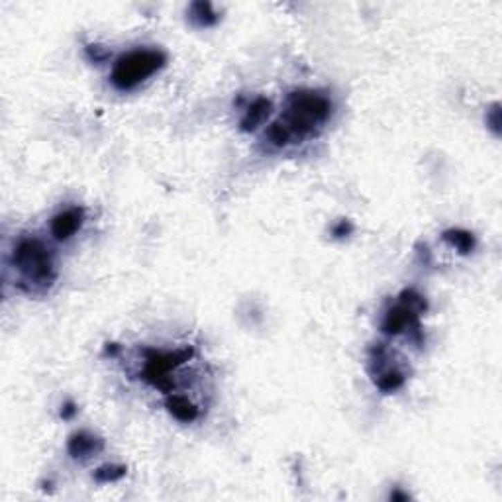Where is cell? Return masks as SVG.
Instances as JSON below:
<instances>
[{"label": "cell", "mask_w": 502, "mask_h": 502, "mask_svg": "<svg viewBox=\"0 0 502 502\" xmlns=\"http://www.w3.org/2000/svg\"><path fill=\"white\" fill-rule=\"evenodd\" d=\"M188 14H190V20L200 26V28H208V26H214L218 22V14L214 10L210 2H192L190 8H188Z\"/></svg>", "instance_id": "cell-11"}, {"label": "cell", "mask_w": 502, "mask_h": 502, "mask_svg": "<svg viewBox=\"0 0 502 502\" xmlns=\"http://www.w3.org/2000/svg\"><path fill=\"white\" fill-rule=\"evenodd\" d=\"M400 304H404V306H409L410 310H414V312H426L428 310V303H426V298L418 294V292L414 291V289H406V291L400 292Z\"/></svg>", "instance_id": "cell-15"}, {"label": "cell", "mask_w": 502, "mask_h": 502, "mask_svg": "<svg viewBox=\"0 0 502 502\" xmlns=\"http://www.w3.org/2000/svg\"><path fill=\"white\" fill-rule=\"evenodd\" d=\"M165 63L167 55L161 49H134L116 59L110 81L118 91H132L143 81H147L157 71L163 69Z\"/></svg>", "instance_id": "cell-3"}, {"label": "cell", "mask_w": 502, "mask_h": 502, "mask_svg": "<svg viewBox=\"0 0 502 502\" xmlns=\"http://www.w3.org/2000/svg\"><path fill=\"white\" fill-rule=\"evenodd\" d=\"M128 469L124 465H102L94 471V479L98 483H116L122 477H126Z\"/></svg>", "instance_id": "cell-14"}, {"label": "cell", "mask_w": 502, "mask_h": 502, "mask_svg": "<svg viewBox=\"0 0 502 502\" xmlns=\"http://www.w3.org/2000/svg\"><path fill=\"white\" fill-rule=\"evenodd\" d=\"M84 222V210L79 206H73L67 210L59 212L51 220V234L59 242H65L81 230Z\"/></svg>", "instance_id": "cell-6"}, {"label": "cell", "mask_w": 502, "mask_h": 502, "mask_svg": "<svg viewBox=\"0 0 502 502\" xmlns=\"http://www.w3.org/2000/svg\"><path fill=\"white\" fill-rule=\"evenodd\" d=\"M105 449V440H100L98 436L89 432L73 433L67 444V451L75 459H89V457L96 456Z\"/></svg>", "instance_id": "cell-7"}, {"label": "cell", "mask_w": 502, "mask_h": 502, "mask_svg": "<svg viewBox=\"0 0 502 502\" xmlns=\"http://www.w3.org/2000/svg\"><path fill=\"white\" fill-rule=\"evenodd\" d=\"M265 140L271 147H275V150H283V147H287L289 143H292V136L289 128L283 124V120H275L273 124H269L267 132H265Z\"/></svg>", "instance_id": "cell-12"}, {"label": "cell", "mask_w": 502, "mask_h": 502, "mask_svg": "<svg viewBox=\"0 0 502 502\" xmlns=\"http://www.w3.org/2000/svg\"><path fill=\"white\" fill-rule=\"evenodd\" d=\"M195 355V350L188 346L183 350L177 351H147L145 355V365H143V381L150 383L155 388L163 391V393H171L173 391V377H169L171 371H175L177 367H181L183 363H187L190 357Z\"/></svg>", "instance_id": "cell-4"}, {"label": "cell", "mask_w": 502, "mask_h": 502, "mask_svg": "<svg viewBox=\"0 0 502 502\" xmlns=\"http://www.w3.org/2000/svg\"><path fill=\"white\" fill-rule=\"evenodd\" d=\"M77 414V406L73 404V402H65V406H63V410H61V416L65 418V420H69V418H73Z\"/></svg>", "instance_id": "cell-19"}, {"label": "cell", "mask_w": 502, "mask_h": 502, "mask_svg": "<svg viewBox=\"0 0 502 502\" xmlns=\"http://www.w3.org/2000/svg\"><path fill=\"white\" fill-rule=\"evenodd\" d=\"M167 410L173 414V418H177L179 422H195L199 418V409L188 400V398L181 397V395H171L167 397Z\"/></svg>", "instance_id": "cell-9"}, {"label": "cell", "mask_w": 502, "mask_h": 502, "mask_svg": "<svg viewBox=\"0 0 502 502\" xmlns=\"http://www.w3.org/2000/svg\"><path fill=\"white\" fill-rule=\"evenodd\" d=\"M12 263L30 283L49 287L57 279V269L51 249L37 237H22L12 251Z\"/></svg>", "instance_id": "cell-2"}, {"label": "cell", "mask_w": 502, "mask_h": 502, "mask_svg": "<svg viewBox=\"0 0 502 502\" xmlns=\"http://www.w3.org/2000/svg\"><path fill=\"white\" fill-rule=\"evenodd\" d=\"M383 332L386 336H398L404 332H414L416 336L420 334V314L410 310L409 306L398 303L393 306L383 318Z\"/></svg>", "instance_id": "cell-5"}, {"label": "cell", "mask_w": 502, "mask_h": 502, "mask_svg": "<svg viewBox=\"0 0 502 502\" xmlns=\"http://www.w3.org/2000/svg\"><path fill=\"white\" fill-rule=\"evenodd\" d=\"M444 242H447L451 247H456L459 253L467 256L471 253L475 246H477V240L475 235L467 232V230H459V228H454V230H445L444 232Z\"/></svg>", "instance_id": "cell-10"}, {"label": "cell", "mask_w": 502, "mask_h": 502, "mask_svg": "<svg viewBox=\"0 0 502 502\" xmlns=\"http://www.w3.org/2000/svg\"><path fill=\"white\" fill-rule=\"evenodd\" d=\"M87 53L91 55V59H93L94 63L102 61V59L108 55V51H106V49H102L100 46H89V47H87Z\"/></svg>", "instance_id": "cell-17"}, {"label": "cell", "mask_w": 502, "mask_h": 502, "mask_svg": "<svg viewBox=\"0 0 502 502\" xmlns=\"http://www.w3.org/2000/svg\"><path fill=\"white\" fill-rule=\"evenodd\" d=\"M271 108H273V105H271L269 98H265V96L256 98L251 105L247 106L246 114H244L242 122H240L242 132H253V129L259 128L267 120L269 114H271Z\"/></svg>", "instance_id": "cell-8"}, {"label": "cell", "mask_w": 502, "mask_h": 502, "mask_svg": "<svg viewBox=\"0 0 502 502\" xmlns=\"http://www.w3.org/2000/svg\"><path fill=\"white\" fill-rule=\"evenodd\" d=\"M487 126L499 136L501 134V105L494 102L491 106V110H487Z\"/></svg>", "instance_id": "cell-16"}, {"label": "cell", "mask_w": 502, "mask_h": 502, "mask_svg": "<svg viewBox=\"0 0 502 502\" xmlns=\"http://www.w3.org/2000/svg\"><path fill=\"white\" fill-rule=\"evenodd\" d=\"M332 110L334 105L326 94L318 91H296L291 94L287 112L280 120L291 132L292 141H298L310 136L314 128L328 122V118L332 116Z\"/></svg>", "instance_id": "cell-1"}, {"label": "cell", "mask_w": 502, "mask_h": 502, "mask_svg": "<svg viewBox=\"0 0 502 502\" xmlns=\"http://www.w3.org/2000/svg\"><path fill=\"white\" fill-rule=\"evenodd\" d=\"M410 496L406 492H400V491H395L391 492V501H409Z\"/></svg>", "instance_id": "cell-20"}, {"label": "cell", "mask_w": 502, "mask_h": 502, "mask_svg": "<svg viewBox=\"0 0 502 502\" xmlns=\"http://www.w3.org/2000/svg\"><path fill=\"white\" fill-rule=\"evenodd\" d=\"M351 234V224L346 222V220H341V222L334 228V235L336 237H343V235Z\"/></svg>", "instance_id": "cell-18"}, {"label": "cell", "mask_w": 502, "mask_h": 502, "mask_svg": "<svg viewBox=\"0 0 502 502\" xmlns=\"http://www.w3.org/2000/svg\"><path fill=\"white\" fill-rule=\"evenodd\" d=\"M406 377L402 371L398 369H381L377 373V379H375V385L379 386L383 393H393V391H398L400 386L404 385Z\"/></svg>", "instance_id": "cell-13"}]
</instances>
